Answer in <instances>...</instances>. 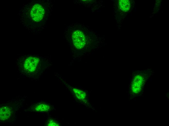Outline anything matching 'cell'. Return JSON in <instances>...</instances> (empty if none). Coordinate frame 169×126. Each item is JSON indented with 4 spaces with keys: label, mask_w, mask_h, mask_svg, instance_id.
<instances>
[{
    "label": "cell",
    "mask_w": 169,
    "mask_h": 126,
    "mask_svg": "<svg viewBox=\"0 0 169 126\" xmlns=\"http://www.w3.org/2000/svg\"><path fill=\"white\" fill-rule=\"evenodd\" d=\"M53 7L50 1H32L21 9L20 18L22 24L27 28L40 32L46 24Z\"/></svg>",
    "instance_id": "obj_1"
},
{
    "label": "cell",
    "mask_w": 169,
    "mask_h": 126,
    "mask_svg": "<svg viewBox=\"0 0 169 126\" xmlns=\"http://www.w3.org/2000/svg\"><path fill=\"white\" fill-rule=\"evenodd\" d=\"M50 108V106L48 104L40 103L35 106L33 109L35 111L45 112L49 111Z\"/></svg>",
    "instance_id": "obj_2"
},
{
    "label": "cell",
    "mask_w": 169,
    "mask_h": 126,
    "mask_svg": "<svg viewBox=\"0 0 169 126\" xmlns=\"http://www.w3.org/2000/svg\"><path fill=\"white\" fill-rule=\"evenodd\" d=\"M119 6L120 9L122 11L127 12L130 9V4L128 0H119Z\"/></svg>",
    "instance_id": "obj_3"
},
{
    "label": "cell",
    "mask_w": 169,
    "mask_h": 126,
    "mask_svg": "<svg viewBox=\"0 0 169 126\" xmlns=\"http://www.w3.org/2000/svg\"><path fill=\"white\" fill-rule=\"evenodd\" d=\"M73 91L75 96L78 99H83L85 98L86 94L82 91L76 89H73Z\"/></svg>",
    "instance_id": "obj_4"
},
{
    "label": "cell",
    "mask_w": 169,
    "mask_h": 126,
    "mask_svg": "<svg viewBox=\"0 0 169 126\" xmlns=\"http://www.w3.org/2000/svg\"><path fill=\"white\" fill-rule=\"evenodd\" d=\"M48 126H58V124L52 120L49 121L48 124Z\"/></svg>",
    "instance_id": "obj_5"
},
{
    "label": "cell",
    "mask_w": 169,
    "mask_h": 126,
    "mask_svg": "<svg viewBox=\"0 0 169 126\" xmlns=\"http://www.w3.org/2000/svg\"><path fill=\"white\" fill-rule=\"evenodd\" d=\"M32 64H32V63H30V65H32Z\"/></svg>",
    "instance_id": "obj_6"
},
{
    "label": "cell",
    "mask_w": 169,
    "mask_h": 126,
    "mask_svg": "<svg viewBox=\"0 0 169 126\" xmlns=\"http://www.w3.org/2000/svg\"><path fill=\"white\" fill-rule=\"evenodd\" d=\"M34 61L35 62H36V61Z\"/></svg>",
    "instance_id": "obj_7"
},
{
    "label": "cell",
    "mask_w": 169,
    "mask_h": 126,
    "mask_svg": "<svg viewBox=\"0 0 169 126\" xmlns=\"http://www.w3.org/2000/svg\"><path fill=\"white\" fill-rule=\"evenodd\" d=\"M35 69H36V66L35 67Z\"/></svg>",
    "instance_id": "obj_8"
}]
</instances>
